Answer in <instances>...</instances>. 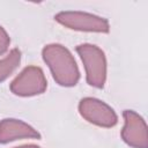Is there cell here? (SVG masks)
Returning <instances> with one entry per match:
<instances>
[{
	"label": "cell",
	"mask_w": 148,
	"mask_h": 148,
	"mask_svg": "<svg viewBox=\"0 0 148 148\" xmlns=\"http://www.w3.org/2000/svg\"><path fill=\"white\" fill-rule=\"evenodd\" d=\"M42 57L49 66L54 81L61 87H74L80 80V72L73 54L61 44L43 47Z\"/></svg>",
	"instance_id": "cell-1"
},
{
	"label": "cell",
	"mask_w": 148,
	"mask_h": 148,
	"mask_svg": "<svg viewBox=\"0 0 148 148\" xmlns=\"http://www.w3.org/2000/svg\"><path fill=\"white\" fill-rule=\"evenodd\" d=\"M84 69L87 83L95 88H103L106 81V58L102 49L94 44H80L76 46Z\"/></svg>",
	"instance_id": "cell-2"
},
{
	"label": "cell",
	"mask_w": 148,
	"mask_h": 148,
	"mask_svg": "<svg viewBox=\"0 0 148 148\" xmlns=\"http://www.w3.org/2000/svg\"><path fill=\"white\" fill-rule=\"evenodd\" d=\"M54 20L61 25L72 30L102 34H108L110 31L109 21L91 13L80 10H65L56 14Z\"/></svg>",
	"instance_id": "cell-3"
},
{
	"label": "cell",
	"mask_w": 148,
	"mask_h": 148,
	"mask_svg": "<svg viewBox=\"0 0 148 148\" xmlns=\"http://www.w3.org/2000/svg\"><path fill=\"white\" fill-rule=\"evenodd\" d=\"M9 88L16 96L30 97L43 94L47 88V81L40 67L28 66L12 81Z\"/></svg>",
	"instance_id": "cell-4"
},
{
	"label": "cell",
	"mask_w": 148,
	"mask_h": 148,
	"mask_svg": "<svg viewBox=\"0 0 148 148\" xmlns=\"http://www.w3.org/2000/svg\"><path fill=\"white\" fill-rule=\"evenodd\" d=\"M79 113L88 123L99 127H113L118 123L114 110L105 102L95 97H84L79 102Z\"/></svg>",
	"instance_id": "cell-5"
},
{
	"label": "cell",
	"mask_w": 148,
	"mask_h": 148,
	"mask_svg": "<svg viewBox=\"0 0 148 148\" xmlns=\"http://www.w3.org/2000/svg\"><path fill=\"white\" fill-rule=\"evenodd\" d=\"M124 127L121 130V139L132 148H148V130L145 119L133 110L123 112Z\"/></svg>",
	"instance_id": "cell-6"
},
{
	"label": "cell",
	"mask_w": 148,
	"mask_h": 148,
	"mask_svg": "<svg viewBox=\"0 0 148 148\" xmlns=\"http://www.w3.org/2000/svg\"><path fill=\"white\" fill-rule=\"evenodd\" d=\"M21 139H40V134L20 119L6 118L0 121V143L5 145Z\"/></svg>",
	"instance_id": "cell-7"
},
{
	"label": "cell",
	"mask_w": 148,
	"mask_h": 148,
	"mask_svg": "<svg viewBox=\"0 0 148 148\" xmlns=\"http://www.w3.org/2000/svg\"><path fill=\"white\" fill-rule=\"evenodd\" d=\"M21 62V51L18 49H13L3 59L0 60V82L5 81L20 65Z\"/></svg>",
	"instance_id": "cell-8"
},
{
	"label": "cell",
	"mask_w": 148,
	"mask_h": 148,
	"mask_svg": "<svg viewBox=\"0 0 148 148\" xmlns=\"http://www.w3.org/2000/svg\"><path fill=\"white\" fill-rule=\"evenodd\" d=\"M9 44H10V38L6 32V30L0 25V56L8 50Z\"/></svg>",
	"instance_id": "cell-9"
},
{
	"label": "cell",
	"mask_w": 148,
	"mask_h": 148,
	"mask_svg": "<svg viewBox=\"0 0 148 148\" xmlns=\"http://www.w3.org/2000/svg\"><path fill=\"white\" fill-rule=\"evenodd\" d=\"M14 148H40V147L39 146H36V145H23V146L14 147Z\"/></svg>",
	"instance_id": "cell-10"
}]
</instances>
